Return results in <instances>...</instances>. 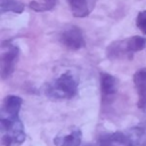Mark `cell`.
I'll list each match as a JSON object with an SVG mask.
<instances>
[{"label":"cell","mask_w":146,"mask_h":146,"mask_svg":"<svg viewBox=\"0 0 146 146\" xmlns=\"http://www.w3.org/2000/svg\"><path fill=\"white\" fill-rule=\"evenodd\" d=\"M117 90L116 79L108 73H100V91L103 97H111Z\"/></svg>","instance_id":"9"},{"label":"cell","mask_w":146,"mask_h":146,"mask_svg":"<svg viewBox=\"0 0 146 146\" xmlns=\"http://www.w3.org/2000/svg\"><path fill=\"white\" fill-rule=\"evenodd\" d=\"M96 146H133L130 137L123 132H112L100 136Z\"/></svg>","instance_id":"5"},{"label":"cell","mask_w":146,"mask_h":146,"mask_svg":"<svg viewBox=\"0 0 146 146\" xmlns=\"http://www.w3.org/2000/svg\"><path fill=\"white\" fill-rule=\"evenodd\" d=\"M73 16L86 17L88 16L95 6V0H66Z\"/></svg>","instance_id":"8"},{"label":"cell","mask_w":146,"mask_h":146,"mask_svg":"<svg viewBox=\"0 0 146 146\" xmlns=\"http://www.w3.org/2000/svg\"><path fill=\"white\" fill-rule=\"evenodd\" d=\"M59 41L70 50H78L80 48H83L86 44L82 31L75 25L65 29L59 34Z\"/></svg>","instance_id":"4"},{"label":"cell","mask_w":146,"mask_h":146,"mask_svg":"<svg viewBox=\"0 0 146 146\" xmlns=\"http://www.w3.org/2000/svg\"><path fill=\"white\" fill-rule=\"evenodd\" d=\"M56 5H57V0H43L42 2L31 1L29 6L34 11H47L54 9Z\"/></svg>","instance_id":"12"},{"label":"cell","mask_w":146,"mask_h":146,"mask_svg":"<svg viewBox=\"0 0 146 146\" xmlns=\"http://www.w3.org/2000/svg\"><path fill=\"white\" fill-rule=\"evenodd\" d=\"M0 131L3 146H19L26 138L19 114L0 112Z\"/></svg>","instance_id":"1"},{"label":"cell","mask_w":146,"mask_h":146,"mask_svg":"<svg viewBox=\"0 0 146 146\" xmlns=\"http://www.w3.org/2000/svg\"><path fill=\"white\" fill-rule=\"evenodd\" d=\"M79 80L72 72H65L44 87V94L52 100L71 99L78 92Z\"/></svg>","instance_id":"2"},{"label":"cell","mask_w":146,"mask_h":146,"mask_svg":"<svg viewBox=\"0 0 146 146\" xmlns=\"http://www.w3.org/2000/svg\"><path fill=\"white\" fill-rule=\"evenodd\" d=\"M19 56V49L10 41H5L1 46V76L7 79L14 72Z\"/></svg>","instance_id":"3"},{"label":"cell","mask_w":146,"mask_h":146,"mask_svg":"<svg viewBox=\"0 0 146 146\" xmlns=\"http://www.w3.org/2000/svg\"><path fill=\"white\" fill-rule=\"evenodd\" d=\"M82 132L79 128H71L70 130L63 131L55 139L54 143L56 146H80Z\"/></svg>","instance_id":"6"},{"label":"cell","mask_w":146,"mask_h":146,"mask_svg":"<svg viewBox=\"0 0 146 146\" xmlns=\"http://www.w3.org/2000/svg\"><path fill=\"white\" fill-rule=\"evenodd\" d=\"M136 24H137V27H138L144 34H146V10H143V11H140V13L137 15Z\"/></svg>","instance_id":"13"},{"label":"cell","mask_w":146,"mask_h":146,"mask_svg":"<svg viewBox=\"0 0 146 146\" xmlns=\"http://www.w3.org/2000/svg\"><path fill=\"white\" fill-rule=\"evenodd\" d=\"M24 10V5L18 0H0V11L1 14L6 11H13L21 14Z\"/></svg>","instance_id":"11"},{"label":"cell","mask_w":146,"mask_h":146,"mask_svg":"<svg viewBox=\"0 0 146 146\" xmlns=\"http://www.w3.org/2000/svg\"><path fill=\"white\" fill-rule=\"evenodd\" d=\"M145 131H146V121H145Z\"/></svg>","instance_id":"14"},{"label":"cell","mask_w":146,"mask_h":146,"mask_svg":"<svg viewBox=\"0 0 146 146\" xmlns=\"http://www.w3.org/2000/svg\"><path fill=\"white\" fill-rule=\"evenodd\" d=\"M125 43H127V48H128L129 52L132 55L133 52L140 51L146 47V38L139 36V35H133V36L127 39Z\"/></svg>","instance_id":"10"},{"label":"cell","mask_w":146,"mask_h":146,"mask_svg":"<svg viewBox=\"0 0 146 146\" xmlns=\"http://www.w3.org/2000/svg\"><path fill=\"white\" fill-rule=\"evenodd\" d=\"M133 83L138 94V107L146 108V68H141L135 73Z\"/></svg>","instance_id":"7"},{"label":"cell","mask_w":146,"mask_h":146,"mask_svg":"<svg viewBox=\"0 0 146 146\" xmlns=\"http://www.w3.org/2000/svg\"><path fill=\"white\" fill-rule=\"evenodd\" d=\"M86 146H91V145H86Z\"/></svg>","instance_id":"15"}]
</instances>
